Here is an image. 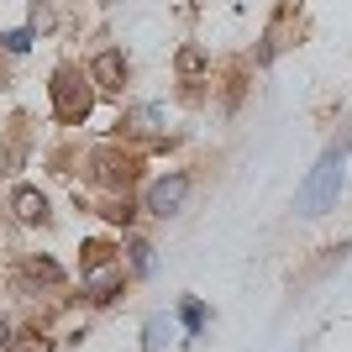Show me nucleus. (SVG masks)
<instances>
[{
    "label": "nucleus",
    "instance_id": "nucleus-1",
    "mask_svg": "<svg viewBox=\"0 0 352 352\" xmlns=\"http://www.w3.org/2000/svg\"><path fill=\"white\" fill-rule=\"evenodd\" d=\"M53 105H58L63 121H85L89 116V89L79 85L74 69H58V79H53Z\"/></svg>",
    "mask_w": 352,
    "mask_h": 352
},
{
    "label": "nucleus",
    "instance_id": "nucleus-2",
    "mask_svg": "<svg viewBox=\"0 0 352 352\" xmlns=\"http://www.w3.org/2000/svg\"><path fill=\"white\" fill-rule=\"evenodd\" d=\"M337 184H342V147H331V153L321 158V168H316V179L305 184V210H321Z\"/></svg>",
    "mask_w": 352,
    "mask_h": 352
},
{
    "label": "nucleus",
    "instance_id": "nucleus-3",
    "mask_svg": "<svg viewBox=\"0 0 352 352\" xmlns=\"http://www.w3.org/2000/svg\"><path fill=\"white\" fill-rule=\"evenodd\" d=\"M184 195H190V174H168L147 190V210H153V216H174V210L184 206Z\"/></svg>",
    "mask_w": 352,
    "mask_h": 352
},
{
    "label": "nucleus",
    "instance_id": "nucleus-4",
    "mask_svg": "<svg viewBox=\"0 0 352 352\" xmlns=\"http://www.w3.org/2000/svg\"><path fill=\"white\" fill-rule=\"evenodd\" d=\"M89 74H95V85H100V89H121V85H126V58H121L116 47H105Z\"/></svg>",
    "mask_w": 352,
    "mask_h": 352
},
{
    "label": "nucleus",
    "instance_id": "nucleus-5",
    "mask_svg": "<svg viewBox=\"0 0 352 352\" xmlns=\"http://www.w3.org/2000/svg\"><path fill=\"white\" fill-rule=\"evenodd\" d=\"M116 289H121V268L116 263H100V268H89V274H85V294H89V300H111Z\"/></svg>",
    "mask_w": 352,
    "mask_h": 352
},
{
    "label": "nucleus",
    "instance_id": "nucleus-6",
    "mask_svg": "<svg viewBox=\"0 0 352 352\" xmlns=\"http://www.w3.org/2000/svg\"><path fill=\"white\" fill-rule=\"evenodd\" d=\"M11 210H16V216H21V221H27V226H37V221H47V200H43V195H37V190H32V184H21V190L11 195Z\"/></svg>",
    "mask_w": 352,
    "mask_h": 352
},
{
    "label": "nucleus",
    "instance_id": "nucleus-7",
    "mask_svg": "<svg viewBox=\"0 0 352 352\" xmlns=\"http://www.w3.org/2000/svg\"><path fill=\"white\" fill-rule=\"evenodd\" d=\"M21 274H27L32 284H58L63 274H58V263H53V258H32L27 268H21Z\"/></svg>",
    "mask_w": 352,
    "mask_h": 352
},
{
    "label": "nucleus",
    "instance_id": "nucleus-8",
    "mask_svg": "<svg viewBox=\"0 0 352 352\" xmlns=\"http://www.w3.org/2000/svg\"><path fill=\"white\" fill-rule=\"evenodd\" d=\"M0 352H53V342H47V337H11Z\"/></svg>",
    "mask_w": 352,
    "mask_h": 352
},
{
    "label": "nucleus",
    "instance_id": "nucleus-9",
    "mask_svg": "<svg viewBox=\"0 0 352 352\" xmlns=\"http://www.w3.org/2000/svg\"><path fill=\"white\" fill-rule=\"evenodd\" d=\"M206 69V53H200V47H184V53H179V74H200Z\"/></svg>",
    "mask_w": 352,
    "mask_h": 352
},
{
    "label": "nucleus",
    "instance_id": "nucleus-10",
    "mask_svg": "<svg viewBox=\"0 0 352 352\" xmlns=\"http://www.w3.org/2000/svg\"><path fill=\"white\" fill-rule=\"evenodd\" d=\"M184 326H190V331L206 326V305H200V300H184Z\"/></svg>",
    "mask_w": 352,
    "mask_h": 352
},
{
    "label": "nucleus",
    "instance_id": "nucleus-11",
    "mask_svg": "<svg viewBox=\"0 0 352 352\" xmlns=\"http://www.w3.org/2000/svg\"><path fill=\"white\" fill-rule=\"evenodd\" d=\"M163 331H168L163 321H147V352H163Z\"/></svg>",
    "mask_w": 352,
    "mask_h": 352
},
{
    "label": "nucleus",
    "instance_id": "nucleus-12",
    "mask_svg": "<svg viewBox=\"0 0 352 352\" xmlns=\"http://www.w3.org/2000/svg\"><path fill=\"white\" fill-rule=\"evenodd\" d=\"M0 43L11 47V53H21V47H27V32H6V37H0Z\"/></svg>",
    "mask_w": 352,
    "mask_h": 352
},
{
    "label": "nucleus",
    "instance_id": "nucleus-13",
    "mask_svg": "<svg viewBox=\"0 0 352 352\" xmlns=\"http://www.w3.org/2000/svg\"><path fill=\"white\" fill-rule=\"evenodd\" d=\"M6 342H11V326H6V316H0V347H6Z\"/></svg>",
    "mask_w": 352,
    "mask_h": 352
}]
</instances>
